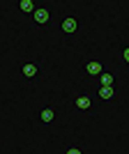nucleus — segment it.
Here are the masks:
<instances>
[{
    "label": "nucleus",
    "instance_id": "9d476101",
    "mask_svg": "<svg viewBox=\"0 0 129 154\" xmlns=\"http://www.w3.org/2000/svg\"><path fill=\"white\" fill-rule=\"evenodd\" d=\"M120 58H122V62L124 64H129V48H127V46H120Z\"/></svg>",
    "mask_w": 129,
    "mask_h": 154
},
{
    "label": "nucleus",
    "instance_id": "f03ea898",
    "mask_svg": "<svg viewBox=\"0 0 129 154\" xmlns=\"http://www.w3.org/2000/svg\"><path fill=\"white\" fill-rule=\"evenodd\" d=\"M32 21H35V26L37 28H51L53 26V9L51 7H35V12L30 14Z\"/></svg>",
    "mask_w": 129,
    "mask_h": 154
},
{
    "label": "nucleus",
    "instance_id": "423d86ee",
    "mask_svg": "<svg viewBox=\"0 0 129 154\" xmlns=\"http://www.w3.org/2000/svg\"><path fill=\"white\" fill-rule=\"evenodd\" d=\"M104 69H106V64H104L102 60H90V62H85V76L88 78H97Z\"/></svg>",
    "mask_w": 129,
    "mask_h": 154
},
{
    "label": "nucleus",
    "instance_id": "9b49d317",
    "mask_svg": "<svg viewBox=\"0 0 129 154\" xmlns=\"http://www.w3.org/2000/svg\"><path fill=\"white\" fill-rule=\"evenodd\" d=\"M81 152H83L81 147H69V149H67V154H81Z\"/></svg>",
    "mask_w": 129,
    "mask_h": 154
},
{
    "label": "nucleus",
    "instance_id": "39448f33",
    "mask_svg": "<svg viewBox=\"0 0 129 154\" xmlns=\"http://www.w3.org/2000/svg\"><path fill=\"white\" fill-rule=\"evenodd\" d=\"M97 97H99L104 103H113V101H118V97H120V88H118V85H99Z\"/></svg>",
    "mask_w": 129,
    "mask_h": 154
},
{
    "label": "nucleus",
    "instance_id": "0eeeda50",
    "mask_svg": "<svg viewBox=\"0 0 129 154\" xmlns=\"http://www.w3.org/2000/svg\"><path fill=\"white\" fill-rule=\"evenodd\" d=\"M39 122L46 124V127L53 124V122H55V108H53V106H44L42 113H39Z\"/></svg>",
    "mask_w": 129,
    "mask_h": 154
},
{
    "label": "nucleus",
    "instance_id": "20e7f679",
    "mask_svg": "<svg viewBox=\"0 0 129 154\" xmlns=\"http://www.w3.org/2000/svg\"><path fill=\"white\" fill-rule=\"evenodd\" d=\"M81 28H83V23H81V19H76V16H64V19L60 21V30H62V35L67 39L76 37L78 32H81Z\"/></svg>",
    "mask_w": 129,
    "mask_h": 154
},
{
    "label": "nucleus",
    "instance_id": "7ed1b4c3",
    "mask_svg": "<svg viewBox=\"0 0 129 154\" xmlns=\"http://www.w3.org/2000/svg\"><path fill=\"white\" fill-rule=\"evenodd\" d=\"M74 108H76L78 113H95L97 103H95L90 92H78V94L74 97Z\"/></svg>",
    "mask_w": 129,
    "mask_h": 154
},
{
    "label": "nucleus",
    "instance_id": "6e6552de",
    "mask_svg": "<svg viewBox=\"0 0 129 154\" xmlns=\"http://www.w3.org/2000/svg\"><path fill=\"white\" fill-rule=\"evenodd\" d=\"M97 78H99V85H118V76H115V71H106V69H104Z\"/></svg>",
    "mask_w": 129,
    "mask_h": 154
},
{
    "label": "nucleus",
    "instance_id": "f257e3e1",
    "mask_svg": "<svg viewBox=\"0 0 129 154\" xmlns=\"http://www.w3.org/2000/svg\"><path fill=\"white\" fill-rule=\"evenodd\" d=\"M21 76L26 78V81H39V78L44 76V62H39V60H26V62H21Z\"/></svg>",
    "mask_w": 129,
    "mask_h": 154
},
{
    "label": "nucleus",
    "instance_id": "1a4fd4ad",
    "mask_svg": "<svg viewBox=\"0 0 129 154\" xmlns=\"http://www.w3.org/2000/svg\"><path fill=\"white\" fill-rule=\"evenodd\" d=\"M35 7H37V2H35V0H19V9H21L23 14H28V16L35 12Z\"/></svg>",
    "mask_w": 129,
    "mask_h": 154
}]
</instances>
